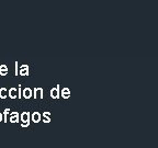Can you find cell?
I'll return each mask as SVG.
<instances>
[{
  "instance_id": "6da1fadb",
  "label": "cell",
  "mask_w": 158,
  "mask_h": 148,
  "mask_svg": "<svg viewBox=\"0 0 158 148\" xmlns=\"http://www.w3.org/2000/svg\"><path fill=\"white\" fill-rule=\"evenodd\" d=\"M29 121H30L29 112H23V113L21 114V125H22L23 127L29 126Z\"/></svg>"
},
{
  "instance_id": "7a4b0ae2",
  "label": "cell",
  "mask_w": 158,
  "mask_h": 148,
  "mask_svg": "<svg viewBox=\"0 0 158 148\" xmlns=\"http://www.w3.org/2000/svg\"><path fill=\"white\" fill-rule=\"evenodd\" d=\"M22 94H23V97H24V98L29 99L30 97H31V94H32V90H31L30 88H25L24 90H23Z\"/></svg>"
},
{
  "instance_id": "ba28073f",
  "label": "cell",
  "mask_w": 158,
  "mask_h": 148,
  "mask_svg": "<svg viewBox=\"0 0 158 148\" xmlns=\"http://www.w3.org/2000/svg\"><path fill=\"white\" fill-rule=\"evenodd\" d=\"M7 72H8V69H7V67H6L5 65H2V66L0 67V74H1V75H6V74H7Z\"/></svg>"
},
{
  "instance_id": "277c9868",
  "label": "cell",
  "mask_w": 158,
  "mask_h": 148,
  "mask_svg": "<svg viewBox=\"0 0 158 148\" xmlns=\"http://www.w3.org/2000/svg\"><path fill=\"white\" fill-rule=\"evenodd\" d=\"M27 68H29L27 66H22V67H21V70H20V74L22 75V76L27 75Z\"/></svg>"
},
{
  "instance_id": "5b68a950",
  "label": "cell",
  "mask_w": 158,
  "mask_h": 148,
  "mask_svg": "<svg viewBox=\"0 0 158 148\" xmlns=\"http://www.w3.org/2000/svg\"><path fill=\"white\" fill-rule=\"evenodd\" d=\"M15 91H17V89H15V88H11V89H10V90H9V97H10V98L15 99V97H17V96L15 94Z\"/></svg>"
},
{
  "instance_id": "52a82bcc",
  "label": "cell",
  "mask_w": 158,
  "mask_h": 148,
  "mask_svg": "<svg viewBox=\"0 0 158 148\" xmlns=\"http://www.w3.org/2000/svg\"><path fill=\"white\" fill-rule=\"evenodd\" d=\"M32 120L34 122H39L40 121V113H37V112H35V113L32 114Z\"/></svg>"
},
{
  "instance_id": "9c48e42d",
  "label": "cell",
  "mask_w": 158,
  "mask_h": 148,
  "mask_svg": "<svg viewBox=\"0 0 158 148\" xmlns=\"http://www.w3.org/2000/svg\"><path fill=\"white\" fill-rule=\"evenodd\" d=\"M1 121H3V117H2V114L0 113V122H1Z\"/></svg>"
},
{
  "instance_id": "8992f818",
  "label": "cell",
  "mask_w": 158,
  "mask_h": 148,
  "mask_svg": "<svg viewBox=\"0 0 158 148\" xmlns=\"http://www.w3.org/2000/svg\"><path fill=\"white\" fill-rule=\"evenodd\" d=\"M6 92H7V89H6V88H1V89H0V98L5 99L6 97H7Z\"/></svg>"
},
{
  "instance_id": "3957f363",
  "label": "cell",
  "mask_w": 158,
  "mask_h": 148,
  "mask_svg": "<svg viewBox=\"0 0 158 148\" xmlns=\"http://www.w3.org/2000/svg\"><path fill=\"white\" fill-rule=\"evenodd\" d=\"M18 120H19V114H18V113H12V114H11V116H10V122L15 123V122H18Z\"/></svg>"
}]
</instances>
